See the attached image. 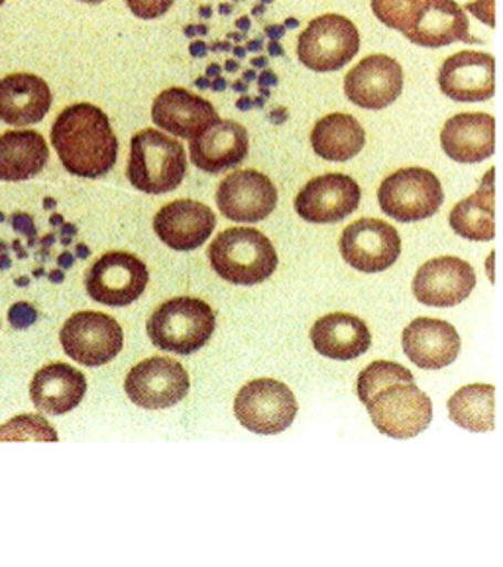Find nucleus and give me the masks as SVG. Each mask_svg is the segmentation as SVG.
<instances>
[{"label": "nucleus", "instance_id": "31", "mask_svg": "<svg viewBox=\"0 0 503 567\" xmlns=\"http://www.w3.org/2000/svg\"><path fill=\"white\" fill-rule=\"evenodd\" d=\"M427 0H371V10L381 24L407 35L416 28Z\"/></svg>", "mask_w": 503, "mask_h": 567}, {"label": "nucleus", "instance_id": "3", "mask_svg": "<svg viewBox=\"0 0 503 567\" xmlns=\"http://www.w3.org/2000/svg\"><path fill=\"white\" fill-rule=\"evenodd\" d=\"M126 174L134 189L144 194L174 192L187 174L186 148L181 142L156 128L140 131L130 142Z\"/></svg>", "mask_w": 503, "mask_h": 567}, {"label": "nucleus", "instance_id": "34", "mask_svg": "<svg viewBox=\"0 0 503 567\" xmlns=\"http://www.w3.org/2000/svg\"><path fill=\"white\" fill-rule=\"evenodd\" d=\"M126 4L134 17L154 20V18L164 17L171 9L174 0H126Z\"/></svg>", "mask_w": 503, "mask_h": 567}, {"label": "nucleus", "instance_id": "53", "mask_svg": "<svg viewBox=\"0 0 503 567\" xmlns=\"http://www.w3.org/2000/svg\"><path fill=\"white\" fill-rule=\"evenodd\" d=\"M232 10H234V7L227 4V2H222L221 7H219V12H221L222 17H229Z\"/></svg>", "mask_w": 503, "mask_h": 567}, {"label": "nucleus", "instance_id": "8", "mask_svg": "<svg viewBox=\"0 0 503 567\" xmlns=\"http://www.w3.org/2000/svg\"><path fill=\"white\" fill-rule=\"evenodd\" d=\"M234 414L254 434H282L297 416V400L287 384L275 379H256L239 390Z\"/></svg>", "mask_w": 503, "mask_h": 567}, {"label": "nucleus", "instance_id": "33", "mask_svg": "<svg viewBox=\"0 0 503 567\" xmlns=\"http://www.w3.org/2000/svg\"><path fill=\"white\" fill-rule=\"evenodd\" d=\"M57 442V434L50 422L40 414L12 417L0 425V442Z\"/></svg>", "mask_w": 503, "mask_h": 567}, {"label": "nucleus", "instance_id": "22", "mask_svg": "<svg viewBox=\"0 0 503 567\" xmlns=\"http://www.w3.org/2000/svg\"><path fill=\"white\" fill-rule=\"evenodd\" d=\"M248 148V131L237 121H219L189 144L195 166L212 176L239 166Z\"/></svg>", "mask_w": 503, "mask_h": 567}, {"label": "nucleus", "instance_id": "43", "mask_svg": "<svg viewBox=\"0 0 503 567\" xmlns=\"http://www.w3.org/2000/svg\"><path fill=\"white\" fill-rule=\"evenodd\" d=\"M268 52L272 53V55H283L282 45L277 40H270V44H268Z\"/></svg>", "mask_w": 503, "mask_h": 567}, {"label": "nucleus", "instance_id": "16", "mask_svg": "<svg viewBox=\"0 0 503 567\" xmlns=\"http://www.w3.org/2000/svg\"><path fill=\"white\" fill-rule=\"evenodd\" d=\"M476 286L474 268L457 257L425 262L413 278V296L431 308H452L469 298Z\"/></svg>", "mask_w": 503, "mask_h": 567}, {"label": "nucleus", "instance_id": "40", "mask_svg": "<svg viewBox=\"0 0 503 567\" xmlns=\"http://www.w3.org/2000/svg\"><path fill=\"white\" fill-rule=\"evenodd\" d=\"M234 24H237V28H239L240 32L248 34V32H250V28H252V20H250V17H242L239 18Z\"/></svg>", "mask_w": 503, "mask_h": 567}, {"label": "nucleus", "instance_id": "25", "mask_svg": "<svg viewBox=\"0 0 503 567\" xmlns=\"http://www.w3.org/2000/svg\"><path fill=\"white\" fill-rule=\"evenodd\" d=\"M311 343L315 351L335 361H353L371 346V333L363 319L350 313H328L311 328Z\"/></svg>", "mask_w": 503, "mask_h": 567}, {"label": "nucleus", "instance_id": "27", "mask_svg": "<svg viewBox=\"0 0 503 567\" xmlns=\"http://www.w3.org/2000/svg\"><path fill=\"white\" fill-rule=\"evenodd\" d=\"M48 158V142L35 131H9L0 136V179L4 182L38 176Z\"/></svg>", "mask_w": 503, "mask_h": 567}, {"label": "nucleus", "instance_id": "6", "mask_svg": "<svg viewBox=\"0 0 503 567\" xmlns=\"http://www.w3.org/2000/svg\"><path fill=\"white\" fill-rule=\"evenodd\" d=\"M442 202L441 179L425 168L398 169L378 189L381 212L399 223L429 219L441 209Z\"/></svg>", "mask_w": 503, "mask_h": 567}, {"label": "nucleus", "instance_id": "17", "mask_svg": "<svg viewBox=\"0 0 503 567\" xmlns=\"http://www.w3.org/2000/svg\"><path fill=\"white\" fill-rule=\"evenodd\" d=\"M151 121L166 133L193 141L212 124L219 123L221 116L211 101L201 95H195L187 89L169 87L154 99Z\"/></svg>", "mask_w": 503, "mask_h": 567}, {"label": "nucleus", "instance_id": "42", "mask_svg": "<svg viewBox=\"0 0 503 567\" xmlns=\"http://www.w3.org/2000/svg\"><path fill=\"white\" fill-rule=\"evenodd\" d=\"M264 48V40L256 38V40H250L247 44L248 52H260Z\"/></svg>", "mask_w": 503, "mask_h": 567}, {"label": "nucleus", "instance_id": "58", "mask_svg": "<svg viewBox=\"0 0 503 567\" xmlns=\"http://www.w3.org/2000/svg\"><path fill=\"white\" fill-rule=\"evenodd\" d=\"M262 2H264V4H270V2H272V0H262Z\"/></svg>", "mask_w": 503, "mask_h": 567}, {"label": "nucleus", "instance_id": "29", "mask_svg": "<svg viewBox=\"0 0 503 567\" xmlns=\"http://www.w3.org/2000/svg\"><path fill=\"white\" fill-rule=\"evenodd\" d=\"M494 168L488 172L474 194L452 207L451 227L462 239L486 243L495 237Z\"/></svg>", "mask_w": 503, "mask_h": 567}, {"label": "nucleus", "instance_id": "39", "mask_svg": "<svg viewBox=\"0 0 503 567\" xmlns=\"http://www.w3.org/2000/svg\"><path fill=\"white\" fill-rule=\"evenodd\" d=\"M232 48H234V45L230 44V40H227V42H212V44L209 45L211 52H232Z\"/></svg>", "mask_w": 503, "mask_h": 567}, {"label": "nucleus", "instance_id": "48", "mask_svg": "<svg viewBox=\"0 0 503 567\" xmlns=\"http://www.w3.org/2000/svg\"><path fill=\"white\" fill-rule=\"evenodd\" d=\"M232 89L239 91V93H248V81H234Z\"/></svg>", "mask_w": 503, "mask_h": 567}, {"label": "nucleus", "instance_id": "55", "mask_svg": "<svg viewBox=\"0 0 503 567\" xmlns=\"http://www.w3.org/2000/svg\"><path fill=\"white\" fill-rule=\"evenodd\" d=\"M244 80H247L248 83H250V81H252V80H258L256 71H254V70L244 71Z\"/></svg>", "mask_w": 503, "mask_h": 567}, {"label": "nucleus", "instance_id": "21", "mask_svg": "<svg viewBox=\"0 0 503 567\" xmlns=\"http://www.w3.org/2000/svg\"><path fill=\"white\" fill-rule=\"evenodd\" d=\"M444 154L460 164H478L495 151V118L488 113H460L441 131Z\"/></svg>", "mask_w": 503, "mask_h": 567}, {"label": "nucleus", "instance_id": "26", "mask_svg": "<svg viewBox=\"0 0 503 567\" xmlns=\"http://www.w3.org/2000/svg\"><path fill=\"white\" fill-rule=\"evenodd\" d=\"M423 48H442L454 42H476L470 35V20L457 0H427L416 28L406 35Z\"/></svg>", "mask_w": 503, "mask_h": 567}, {"label": "nucleus", "instance_id": "57", "mask_svg": "<svg viewBox=\"0 0 503 567\" xmlns=\"http://www.w3.org/2000/svg\"><path fill=\"white\" fill-rule=\"evenodd\" d=\"M285 27H297V22L295 20H287V24Z\"/></svg>", "mask_w": 503, "mask_h": 567}, {"label": "nucleus", "instance_id": "52", "mask_svg": "<svg viewBox=\"0 0 503 567\" xmlns=\"http://www.w3.org/2000/svg\"><path fill=\"white\" fill-rule=\"evenodd\" d=\"M247 48H242V45H234V48H232V53H234L239 60H242V58L247 55Z\"/></svg>", "mask_w": 503, "mask_h": 567}, {"label": "nucleus", "instance_id": "56", "mask_svg": "<svg viewBox=\"0 0 503 567\" xmlns=\"http://www.w3.org/2000/svg\"><path fill=\"white\" fill-rule=\"evenodd\" d=\"M80 2H88V4H98V2H103V0H80Z\"/></svg>", "mask_w": 503, "mask_h": 567}, {"label": "nucleus", "instance_id": "49", "mask_svg": "<svg viewBox=\"0 0 503 567\" xmlns=\"http://www.w3.org/2000/svg\"><path fill=\"white\" fill-rule=\"evenodd\" d=\"M224 70L230 71V73H234V71L240 70L239 60H229V62H224Z\"/></svg>", "mask_w": 503, "mask_h": 567}, {"label": "nucleus", "instance_id": "60", "mask_svg": "<svg viewBox=\"0 0 503 567\" xmlns=\"http://www.w3.org/2000/svg\"><path fill=\"white\" fill-rule=\"evenodd\" d=\"M234 2H240V0H234Z\"/></svg>", "mask_w": 503, "mask_h": 567}, {"label": "nucleus", "instance_id": "19", "mask_svg": "<svg viewBox=\"0 0 503 567\" xmlns=\"http://www.w3.org/2000/svg\"><path fill=\"white\" fill-rule=\"evenodd\" d=\"M214 227L217 217L211 207L193 199H177L164 205L154 217V230L159 240L181 252L205 245Z\"/></svg>", "mask_w": 503, "mask_h": 567}, {"label": "nucleus", "instance_id": "11", "mask_svg": "<svg viewBox=\"0 0 503 567\" xmlns=\"http://www.w3.org/2000/svg\"><path fill=\"white\" fill-rule=\"evenodd\" d=\"M338 248L346 265L366 275H376L398 262L401 239L394 225L374 217H364L343 230Z\"/></svg>", "mask_w": 503, "mask_h": 567}, {"label": "nucleus", "instance_id": "44", "mask_svg": "<svg viewBox=\"0 0 503 567\" xmlns=\"http://www.w3.org/2000/svg\"><path fill=\"white\" fill-rule=\"evenodd\" d=\"M237 106H239L240 111H248V109H252V106H254V101L244 95V97H240L239 101H237Z\"/></svg>", "mask_w": 503, "mask_h": 567}, {"label": "nucleus", "instance_id": "9", "mask_svg": "<svg viewBox=\"0 0 503 567\" xmlns=\"http://www.w3.org/2000/svg\"><path fill=\"white\" fill-rule=\"evenodd\" d=\"M63 351L75 363L101 367L111 363L123 349V328L118 321L101 311L73 313L60 333Z\"/></svg>", "mask_w": 503, "mask_h": 567}, {"label": "nucleus", "instance_id": "54", "mask_svg": "<svg viewBox=\"0 0 503 567\" xmlns=\"http://www.w3.org/2000/svg\"><path fill=\"white\" fill-rule=\"evenodd\" d=\"M264 12H265L264 4H256V7H254V9H252V17H262V14H264Z\"/></svg>", "mask_w": 503, "mask_h": 567}, {"label": "nucleus", "instance_id": "14", "mask_svg": "<svg viewBox=\"0 0 503 567\" xmlns=\"http://www.w3.org/2000/svg\"><path fill=\"white\" fill-rule=\"evenodd\" d=\"M217 205L229 221H264L277 205V189L265 174L240 169L222 179L217 189Z\"/></svg>", "mask_w": 503, "mask_h": 567}, {"label": "nucleus", "instance_id": "28", "mask_svg": "<svg viewBox=\"0 0 503 567\" xmlns=\"http://www.w3.org/2000/svg\"><path fill=\"white\" fill-rule=\"evenodd\" d=\"M311 144L321 158L346 162L363 152L366 133L358 118L346 113H333L317 121L311 133Z\"/></svg>", "mask_w": 503, "mask_h": 567}, {"label": "nucleus", "instance_id": "45", "mask_svg": "<svg viewBox=\"0 0 503 567\" xmlns=\"http://www.w3.org/2000/svg\"><path fill=\"white\" fill-rule=\"evenodd\" d=\"M211 89L212 91H224L227 89V80L224 78H214V80H211Z\"/></svg>", "mask_w": 503, "mask_h": 567}, {"label": "nucleus", "instance_id": "13", "mask_svg": "<svg viewBox=\"0 0 503 567\" xmlns=\"http://www.w3.org/2000/svg\"><path fill=\"white\" fill-rule=\"evenodd\" d=\"M360 186L346 174L313 177L295 197V212L307 223H338L353 215L360 205Z\"/></svg>", "mask_w": 503, "mask_h": 567}, {"label": "nucleus", "instance_id": "2", "mask_svg": "<svg viewBox=\"0 0 503 567\" xmlns=\"http://www.w3.org/2000/svg\"><path fill=\"white\" fill-rule=\"evenodd\" d=\"M209 262L222 280L239 286L264 282L277 268V252L264 233L248 227L222 230L209 247Z\"/></svg>", "mask_w": 503, "mask_h": 567}, {"label": "nucleus", "instance_id": "1", "mask_svg": "<svg viewBox=\"0 0 503 567\" xmlns=\"http://www.w3.org/2000/svg\"><path fill=\"white\" fill-rule=\"evenodd\" d=\"M52 144L73 176H105L115 168L118 138L108 116L91 103L63 109L52 126Z\"/></svg>", "mask_w": 503, "mask_h": 567}, {"label": "nucleus", "instance_id": "7", "mask_svg": "<svg viewBox=\"0 0 503 567\" xmlns=\"http://www.w3.org/2000/svg\"><path fill=\"white\" fill-rule=\"evenodd\" d=\"M360 50V32L340 14H323L311 20L297 40L300 62L318 71H338Z\"/></svg>", "mask_w": 503, "mask_h": 567}, {"label": "nucleus", "instance_id": "12", "mask_svg": "<svg viewBox=\"0 0 503 567\" xmlns=\"http://www.w3.org/2000/svg\"><path fill=\"white\" fill-rule=\"evenodd\" d=\"M124 389L128 399L144 410L176 406L189 392L186 367L168 357H151L128 372Z\"/></svg>", "mask_w": 503, "mask_h": 567}, {"label": "nucleus", "instance_id": "36", "mask_svg": "<svg viewBox=\"0 0 503 567\" xmlns=\"http://www.w3.org/2000/svg\"><path fill=\"white\" fill-rule=\"evenodd\" d=\"M258 83H260V87H268V85H275V83H277V78H275L274 71L264 70L260 73Z\"/></svg>", "mask_w": 503, "mask_h": 567}, {"label": "nucleus", "instance_id": "32", "mask_svg": "<svg viewBox=\"0 0 503 567\" xmlns=\"http://www.w3.org/2000/svg\"><path fill=\"white\" fill-rule=\"evenodd\" d=\"M396 381L416 382V379H413V374L409 372V369L401 367L399 363L374 361L358 377V386H356L358 399H360L363 404H366V400L370 399L376 390L386 386L389 382Z\"/></svg>", "mask_w": 503, "mask_h": 567}, {"label": "nucleus", "instance_id": "37", "mask_svg": "<svg viewBox=\"0 0 503 567\" xmlns=\"http://www.w3.org/2000/svg\"><path fill=\"white\" fill-rule=\"evenodd\" d=\"M186 35H189V38H195V35H207L209 34V27L207 24H189V27H186Z\"/></svg>", "mask_w": 503, "mask_h": 567}, {"label": "nucleus", "instance_id": "41", "mask_svg": "<svg viewBox=\"0 0 503 567\" xmlns=\"http://www.w3.org/2000/svg\"><path fill=\"white\" fill-rule=\"evenodd\" d=\"M222 68L219 63H211L209 68H207V78L209 80H214V78H221Z\"/></svg>", "mask_w": 503, "mask_h": 567}, {"label": "nucleus", "instance_id": "18", "mask_svg": "<svg viewBox=\"0 0 503 567\" xmlns=\"http://www.w3.org/2000/svg\"><path fill=\"white\" fill-rule=\"evenodd\" d=\"M439 87L447 97L460 103H480L494 97V55L464 50L447 58L439 70Z\"/></svg>", "mask_w": 503, "mask_h": 567}, {"label": "nucleus", "instance_id": "4", "mask_svg": "<svg viewBox=\"0 0 503 567\" xmlns=\"http://www.w3.org/2000/svg\"><path fill=\"white\" fill-rule=\"evenodd\" d=\"M217 328L211 306L197 298L164 301L148 319V336L154 347L176 354L197 353L209 343Z\"/></svg>", "mask_w": 503, "mask_h": 567}, {"label": "nucleus", "instance_id": "30", "mask_svg": "<svg viewBox=\"0 0 503 567\" xmlns=\"http://www.w3.org/2000/svg\"><path fill=\"white\" fill-rule=\"evenodd\" d=\"M449 417L469 432H492L495 389L492 384H467L449 399Z\"/></svg>", "mask_w": 503, "mask_h": 567}, {"label": "nucleus", "instance_id": "51", "mask_svg": "<svg viewBox=\"0 0 503 567\" xmlns=\"http://www.w3.org/2000/svg\"><path fill=\"white\" fill-rule=\"evenodd\" d=\"M252 65H254V68H265V65H268V58H265V55H258V58L252 60Z\"/></svg>", "mask_w": 503, "mask_h": 567}, {"label": "nucleus", "instance_id": "46", "mask_svg": "<svg viewBox=\"0 0 503 567\" xmlns=\"http://www.w3.org/2000/svg\"><path fill=\"white\" fill-rule=\"evenodd\" d=\"M195 85L199 89H211V80L205 75V78H197Z\"/></svg>", "mask_w": 503, "mask_h": 567}, {"label": "nucleus", "instance_id": "20", "mask_svg": "<svg viewBox=\"0 0 503 567\" xmlns=\"http://www.w3.org/2000/svg\"><path fill=\"white\" fill-rule=\"evenodd\" d=\"M404 351L411 363L427 371H439L457 361L460 336L444 319L417 318L404 329Z\"/></svg>", "mask_w": 503, "mask_h": 567}, {"label": "nucleus", "instance_id": "35", "mask_svg": "<svg viewBox=\"0 0 503 567\" xmlns=\"http://www.w3.org/2000/svg\"><path fill=\"white\" fill-rule=\"evenodd\" d=\"M189 52H191L193 58H205L211 50H209V45L201 42V40H195V42H191V45H189Z\"/></svg>", "mask_w": 503, "mask_h": 567}, {"label": "nucleus", "instance_id": "50", "mask_svg": "<svg viewBox=\"0 0 503 567\" xmlns=\"http://www.w3.org/2000/svg\"><path fill=\"white\" fill-rule=\"evenodd\" d=\"M199 17H201V18H211L212 17V7H211V4H203V7H199Z\"/></svg>", "mask_w": 503, "mask_h": 567}, {"label": "nucleus", "instance_id": "5", "mask_svg": "<svg viewBox=\"0 0 503 567\" xmlns=\"http://www.w3.org/2000/svg\"><path fill=\"white\" fill-rule=\"evenodd\" d=\"M364 406L378 432L394 440H411L433 420V402L416 382H389L376 390Z\"/></svg>", "mask_w": 503, "mask_h": 567}, {"label": "nucleus", "instance_id": "15", "mask_svg": "<svg viewBox=\"0 0 503 567\" xmlns=\"http://www.w3.org/2000/svg\"><path fill=\"white\" fill-rule=\"evenodd\" d=\"M404 91V70L394 58L374 53L346 73L345 93L354 105L381 111Z\"/></svg>", "mask_w": 503, "mask_h": 567}, {"label": "nucleus", "instance_id": "47", "mask_svg": "<svg viewBox=\"0 0 503 567\" xmlns=\"http://www.w3.org/2000/svg\"><path fill=\"white\" fill-rule=\"evenodd\" d=\"M244 38H247V34H244V32H229V34H227V40H232V42H242V40H244Z\"/></svg>", "mask_w": 503, "mask_h": 567}, {"label": "nucleus", "instance_id": "24", "mask_svg": "<svg viewBox=\"0 0 503 567\" xmlns=\"http://www.w3.org/2000/svg\"><path fill=\"white\" fill-rule=\"evenodd\" d=\"M87 394V379L71 364L50 363L35 372L30 396L40 412L62 416L81 404Z\"/></svg>", "mask_w": 503, "mask_h": 567}, {"label": "nucleus", "instance_id": "10", "mask_svg": "<svg viewBox=\"0 0 503 567\" xmlns=\"http://www.w3.org/2000/svg\"><path fill=\"white\" fill-rule=\"evenodd\" d=\"M150 275L140 258L130 252H106L85 276V288L91 300L105 303L111 308H123L138 300Z\"/></svg>", "mask_w": 503, "mask_h": 567}, {"label": "nucleus", "instance_id": "23", "mask_svg": "<svg viewBox=\"0 0 503 567\" xmlns=\"http://www.w3.org/2000/svg\"><path fill=\"white\" fill-rule=\"evenodd\" d=\"M52 106V91L34 73H12L0 80V121L10 126L40 123Z\"/></svg>", "mask_w": 503, "mask_h": 567}, {"label": "nucleus", "instance_id": "38", "mask_svg": "<svg viewBox=\"0 0 503 567\" xmlns=\"http://www.w3.org/2000/svg\"><path fill=\"white\" fill-rule=\"evenodd\" d=\"M265 34H268L270 40H280L285 34V27H277V24L275 27H268L265 28Z\"/></svg>", "mask_w": 503, "mask_h": 567}, {"label": "nucleus", "instance_id": "59", "mask_svg": "<svg viewBox=\"0 0 503 567\" xmlns=\"http://www.w3.org/2000/svg\"><path fill=\"white\" fill-rule=\"evenodd\" d=\"M2 4H4V0H0V7H2Z\"/></svg>", "mask_w": 503, "mask_h": 567}]
</instances>
